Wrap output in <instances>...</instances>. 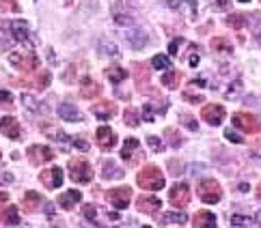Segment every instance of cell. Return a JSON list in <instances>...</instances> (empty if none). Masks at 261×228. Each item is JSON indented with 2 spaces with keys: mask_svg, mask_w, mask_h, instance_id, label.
Instances as JSON below:
<instances>
[{
  "mask_svg": "<svg viewBox=\"0 0 261 228\" xmlns=\"http://www.w3.org/2000/svg\"><path fill=\"white\" fill-rule=\"evenodd\" d=\"M240 3H250V0H240Z\"/></svg>",
  "mask_w": 261,
  "mask_h": 228,
  "instance_id": "60",
  "label": "cell"
},
{
  "mask_svg": "<svg viewBox=\"0 0 261 228\" xmlns=\"http://www.w3.org/2000/svg\"><path fill=\"white\" fill-rule=\"evenodd\" d=\"M104 198L110 203L114 209H128L130 207V200H132V189L130 187H114V189H108Z\"/></svg>",
  "mask_w": 261,
  "mask_h": 228,
  "instance_id": "6",
  "label": "cell"
},
{
  "mask_svg": "<svg viewBox=\"0 0 261 228\" xmlns=\"http://www.w3.org/2000/svg\"><path fill=\"white\" fill-rule=\"evenodd\" d=\"M233 125L238 129L246 132V134H259L261 132V121L255 114H248V112H236L233 114Z\"/></svg>",
  "mask_w": 261,
  "mask_h": 228,
  "instance_id": "5",
  "label": "cell"
},
{
  "mask_svg": "<svg viewBox=\"0 0 261 228\" xmlns=\"http://www.w3.org/2000/svg\"><path fill=\"white\" fill-rule=\"evenodd\" d=\"M39 181H41V183L46 185L48 189H56V187H61V183H63V170H61L59 166L43 170L41 175H39Z\"/></svg>",
  "mask_w": 261,
  "mask_h": 228,
  "instance_id": "12",
  "label": "cell"
},
{
  "mask_svg": "<svg viewBox=\"0 0 261 228\" xmlns=\"http://www.w3.org/2000/svg\"><path fill=\"white\" fill-rule=\"evenodd\" d=\"M80 200H82V194H80L78 189H69V191H65V194L59 196V207L65 209V211H71Z\"/></svg>",
  "mask_w": 261,
  "mask_h": 228,
  "instance_id": "19",
  "label": "cell"
},
{
  "mask_svg": "<svg viewBox=\"0 0 261 228\" xmlns=\"http://www.w3.org/2000/svg\"><path fill=\"white\" fill-rule=\"evenodd\" d=\"M250 224H253V220H250L248 215H244V213H236L231 217V226L233 228H250Z\"/></svg>",
  "mask_w": 261,
  "mask_h": 228,
  "instance_id": "29",
  "label": "cell"
},
{
  "mask_svg": "<svg viewBox=\"0 0 261 228\" xmlns=\"http://www.w3.org/2000/svg\"><path fill=\"white\" fill-rule=\"evenodd\" d=\"M0 132H3L7 138L11 140H20V123H17L15 116H3L0 118Z\"/></svg>",
  "mask_w": 261,
  "mask_h": 228,
  "instance_id": "14",
  "label": "cell"
},
{
  "mask_svg": "<svg viewBox=\"0 0 261 228\" xmlns=\"http://www.w3.org/2000/svg\"><path fill=\"white\" fill-rule=\"evenodd\" d=\"M0 222L7 226H17L20 224V213H17V207H7L3 213H0Z\"/></svg>",
  "mask_w": 261,
  "mask_h": 228,
  "instance_id": "24",
  "label": "cell"
},
{
  "mask_svg": "<svg viewBox=\"0 0 261 228\" xmlns=\"http://www.w3.org/2000/svg\"><path fill=\"white\" fill-rule=\"evenodd\" d=\"M48 136H50V138H52V140H61V142H69V138H67V136H65V134H63V132H59V129H56V132H50Z\"/></svg>",
  "mask_w": 261,
  "mask_h": 228,
  "instance_id": "47",
  "label": "cell"
},
{
  "mask_svg": "<svg viewBox=\"0 0 261 228\" xmlns=\"http://www.w3.org/2000/svg\"><path fill=\"white\" fill-rule=\"evenodd\" d=\"M22 102H24V106L28 108L31 112H46V106H43L39 99H35L33 95H24V97H22Z\"/></svg>",
  "mask_w": 261,
  "mask_h": 228,
  "instance_id": "28",
  "label": "cell"
},
{
  "mask_svg": "<svg viewBox=\"0 0 261 228\" xmlns=\"http://www.w3.org/2000/svg\"><path fill=\"white\" fill-rule=\"evenodd\" d=\"M257 198L261 200V183H259V187H257Z\"/></svg>",
  "mask_w": 261,
  "mask_h": 228,
  "instance_id": "59",
  "label": "cell"
},
{
  "mask_svg": "<svg viewBox=\"0 0 261 228\" xmlns=\"http://www.w3.org/2000/svg\"><path fill=\"white\" fill-rule=\"evenodd\" d=\"M179 121H182L188 129H192V132H199V125H196V121L192 116H188V114H179Z\"/></svg>",
  "mask_w": 261,
  "mask_h": 228,
  "instance_id": "36",
  "label": "cell"
},
{
  "mask_svg": "<svg viewBox=\"0 0 261 228\" xmlns=\"http://www.w3.org/2000/svg\"><path fill=\"white\" fill-rule=\"evenodd\" d=\"M26 155H28L31 164H35V166H39V164H43V161H52L54 159V151L48 149V147H41V144H33V147H28Z\"/></svg>",
  "mask_w": 261,
  "mask_h": 228,
  "instance_id": "11",
  "label": "cell"
},
{
  "mask_svg": "<svg viewBox=\"0 0 261 228\" xmlns=\"http://www.w3.org/2000/svg\"><path fill=\"white\" fill-rule=\"evenodd\" d=\"M138 185L142 189H149V191H160L164 189V175L160 172L158 166H145L140 172H138Z\"/></svg>",
  "mask_w": 261,
  "mask_h": 228,
  "instance_id": "1",
  "label": "cell"
},
{
  "mask_svg": "<svg viewBox=\"0 0 261 228\" xmlns=\"http://www.w3.org/2000/svg\"><path fill=\"white\" fill-rule=\"evenodd\" d=\"M210 45H212V50H216V52H224V54L231 52V45H229V41L224 37H214L210 41Z\"/></svg>",
  "mask_w": 261,
  "mask_h": 228,
  "instance_id": "30",
  "label": "cell"
},
{
  "mask_svg": "<svg viewBox=\"0 0 261 228\" xmlns=\"http://www.w3.org/2000/svg\"><path fill=\"white\" fill-rule=\"evenodd\" d=\"M41 205H43V198H41V194H37V191H28V194L24 196V211L26 213L37 211Z\"/></svg>",
  "mask_w": 261,
  "mask_h": 228,
  "instance_id": "22",
  "label": "cell"
},
{
  "mask_svg": "<svg viewBox=\"0 0 261 228\" xmlns=\"http://www.w3.org/2000/svg\"><path fill=\"white\" fill-rule=\"evenodd\" d=\"M192 228H216V215L210 211H199L192 217Z\"/></svg>",
  "mask_w": 261,
  "mask_h": 228,
  "instance_id": "21",
  "label": "cell"
},
{
  "mask_svg": "<svg viewBox=\"0 0 261 228\" xmlns=\"http://www.w3.org/2000/svg\"><path fill=\"white\" fill-rule=\"evenodd\" d=\"M238 191H248V183H240L238 185Z\"/></svg>",
  "mask_w": 261,
  "mask_h": 228,
  "instance_id": "57",
  "label": "cell"
},
{
  "mask_svg": "<svg viewBox=\"0 0 261 228\" xmlns=\"http://www.w3.org/2000/svg\"><path fill=\"white\" fill-rule=\"evenodd\" d=\"M179 78H182V76H179V71H166V74L162 76V86L173 90V88L179 86Z\"/></svg>",
  "mask_w": 261,
  "mask_h": 228,
  "instance_id": "27",
  "label": "cell"
},
{
  "mask_svg": "<svg viewBox=\"0 0 261 228\" xmlns=\"http://www.w3.org/2000/svg\"><path fill=\"white\" fill-rule=\"evenodd\" d=\"M114 22H117V24H121V26H134V17L117 13V15H114Z\"/></svg>",
  "mask_w": 261,
  "mask_h": 228,
  "instance_id": "40",
  "label": "cell"
},
{
  "mask_svg": "<svg viewBox=\"0 0 261 228\" xmlns=\"http://www.w3.org/2000/svg\"><path fill=\"white\" fill-rule=\"evenodd\" d=\"M46 215H48V217L54 215V205H52V203H46Z\"/></svg>",
  "mask_w": 261,
  "mask_h": 228,
  "instance_id": "54",
  "label": "cell"
},
{
  "mask_svg": "<svg viewBox=\"0 0 261 228\" xmlns=\"http://www.w3.org/2000/svg\"><path fill=\"white\" fill-rule=\"evenodd\" d=\"M0 157H3V155H0Z\"/></svg>",
  "mask_w": 261,
  "mask_h": 228,
  "instance_id": "63",
  "label": "cell"
},
{
  "mask_svg": "<svg viewBox=\"0 0 261 228\" xmlns=\"http://www.w3.org/2000/svg\"><path fill=\"white\" fill-rule=\"evenodd\" d=\"M229 5H231L229 0H218V7H220V9H229Z\"/></svg>",
  "mask_w": 261,
  "mask_h": 228,
  "instance_id": "55",
  "label": "cell"
},
{
  "mask_svg": "<svg viewBox=\"0 0 261 228\" xmlns=\"http://www.w3.org/2000/svg\"><path fill=\"white\" fill-rule=\"evenodd\" d=\"M80 84H82V97H100L102 88H100V84H95L93 78L84 76L82 80H80Z\"/></svg>",
  "mask_w": 261,
  "mask_h": 228,
  "instance_id": "23",
  "label": "cell"
},
{
  "mask_svg": "<svg viewBox=\"0 0 261 228\" xmlns=\"http://www.w3.org/2000/svg\"><path fill=\"white\" fill-rule=\"evenodd\" d=\"M147 144L154 151H162V140L160 138H156V136H147Z\"/></svg>",
  "mask_w": 261,
  "mask_h": 228,
  "instance_id": "41",
  "label": "cell"
},
{
  "mask_svg": "<svg viewBox=\"0 0 261 228\" xmlns=\"http://www.w3.org/2000/svg\"><path fill=\"white\" fill-rule=\"evenodd\" d=\"M227 24L231 26V28H244V24H246V17L244 15H240V13H231L229 17H227Z\"/></svg>",
  "mask_w": 261,
  "mask_h": 228,
  "instance_id": "34",
  "label": "cell"
},
{
  "mask_svg": "<svg viewBox=\"0 0 261 228\" xmlns=\"http://www.w3.org/2000/svg\"><path fill=\"white\" fill-rule=\"evenodd\" d=\"M166 140H168L170 144H173V147H177V144L182 142V138H179V136H177L173 129H166Z\"/></svg>",
  "mask_w": 261,
  "mask_h": 228,
  "instance_id": "45",
  "label": "cell"
},
{
  "mask_svg": "<svg viewBox=\"0 0 261 228\" xmlns=\"http://www.w3.org/2000/svg\"><path fill=\"white\" fill-rule=\"evenodd\" d=\"M196 191H199L203 203H208V205L220 203V198H222V187L216 179H203L199 183V187H196Z\"/></svg>",
  "mask_w": 261,
  "mask_h": 228,
  "instance_id": "2",
  "label": "cell"
},
{
  "mask_svg": "<svg viewBox=\"0 0 261 228\" xmlns=\"http://www.w3.org/2000/svg\"><path fill=\"white\" fill-rule=\"evenodd\" d=\"M0 181H5L7 185L13 183V175H11V172H3V175H0Z\"/></svg>",
  "mask_w": 261,
  "mask_h": 228,
  "instance_id": "53",
  "label": "cell"
},
{
  "mask_svg": "<svg viewBox=\"0 0 261 228\" xmlns=\"http://www.w3.org/2000/svg\"><path fill=\"white\" fill-rule=\"evenodd\" d=\"M91 112L100 118V121H110V118L117 114V106L112 104V102H100V104H95L93 108H91Z\"/></svg>",
  "mask_w": 261,
  "mask_h": 228,
  "instance_id": "16",
  "label": "cell"
},
{
  "mask_svg": "<svg viewBox=\"0 0 261 228\" xmlns=\"http://www.w3.org/2000/svg\"><path fill=\"white\" fill-rule=\"evenodd\" d=\"M142 228H151V226H142Z\"/></svg>",
  "mask_w": 261,
  "mask_h": 228,
  "instance_id": "61",
  "label": "cell"
},
{
  "mask_svg": "<svg viewBox=\"0 0 261 228\" xmlns=\"http://www.w3.org/2000/svg\"><path fill=\"white\" fill-rule=\"evenodd\" d=\"M69 142L74 144V147H76L78 151H82V153H86V151H89V142H86L84 138H71Z\"/></svg>",
  "mask_w": 261,
  "mask_h": 228,
  "instance_id": "39",
  "label": "cell"
},
{
  "mask_svg": "<svg viewBox=\"0 0 261 228\" xmlns=\"http://www.w3.org/2000/svg\"><path fill=\"white\" fill-rule=\"evenodd\" d=\"M121 159L128 161V164H136L142 159V153H140V144L136 138H125L123 147H121Z\"/></svg>",
  "mask_w": 261,
  "mask_h": 228,
  "instance_id": "9",
  "label": "cell"
},
{
  "mask_svg": "<svg viewBox=\"0 0 261 228\" xmlns=\"http://www.w3.org/2000/svg\"><path fill=\"white\" fill-rule=\"evenodd\" d=\"M123 121H125V125H128V127H138L140 116H138V112L134 110V108H128V110L123 112Z\"/></svg>",
  "mask_w": 261,
  "mask_h": 228,
  "instance_id": "31",
  "label": "cell"
},
{
  "mask_svg": "<svg viewBox=\"0 0 261 228\" xmlns=\"http://www.w3.org/2000/svg\"><path fill=\"white\" fill-rule=\"evenodd\" d=\"M255 217H257V226H259V228H261V211H259V213H257V215H255Z\"/></svg>",
  "mask_w": 261,
  "mask_h": 228,
  "instance_id": "58",
  "label": "cell"
},
{
  "mask_svg": "<svg viewBox=\"0 0 261 228\" xmlns=\"http://www.w3.org/2000/svg\"><path fill=\"white\" fill-rule=\"evenodd\" d=\"M9 200V194H5V191H0V205H5Z\"/></svg>",
  "mask_w": 261,
  "mask_h": 228,
  "instance_id": "56",
  "label": "cell"
},
{
  "mask_svg": "<svg viewBox=\"0 0 261 228\" xmlns=\"http://www.w3.org/2000/svg\"><path fill=\"white\" fill-rule=\"evenodd\" d=\"M151 67L154 69H168L170 67V58L164 56V54H156V56L151 58Z\"/></svg>",
  "mask_w": 261,
  "mask_h": 228,
  "instance_id": "33",
  "label": "cell"
},
{
  "mask_svg": "<svg viewBox=\"0 0 261 228\" xmlns=\"http://www.w3.org/2000/svg\"><path fill=\"white\" fill-rule=\"evenodd\" d=\"M186 224L188 222V215L186 213H179V211H168L160 217V224Z\"/></svg>",
  "mask_w": 261,
  "mask_h": 228,
  "instance_id": "26",
  "label": "cell"
},
{
  "mask_svg": "<svg viewBox=\"0 0 261 228\" xmlns=\"http://www.w3.org/2000/svg\"><path fill=\"white\" fill-rule=\"evenodd\" d=\"M9 62H11L15 69H20V71H33V69H37V65H39V60H37V56H35L33 52H11L9 54Z\"/></svg>",
  "mask_w": 261,
  "mask_h": 228,
  "instance_id": "4",
  "label": "cell"
},
{
  "mask_svg": "<svg viewBox=\"0 0 261 228\" xmlns=\"http://www.w3.org/2000/svg\"><path fill=\"white\" fill-rule=\"evenodd\" d=\"M95 213H97V207H95V205H86V207H84V211H82L84 220H86L89 224H93L95 228H102L100 224H97V217H95Z\"/></svg>",
  "mask_w": 261,
  "mask_h": 228,
  "instance_id": "32",
  "label": "cell"
},
{
  "mask_svg": "<svg viewBox=\"0 0 261 228\" xmlns=\"http://www.w3.org/2000/svg\"><path fill=\"white\" fill-rule=\"evenodd\" d=\"M0 11H17V0H0Z\"/></svg>",
  "mask_w": 261,
  "mask_h": 228,
  "instance_id": "38",
  "label": "cell"
},
{
  "mask_svg": "<svg viewBox=\"0 0 261 228\" xmlns=\"http://www.w3.org/2000/svg\"><path fill=\"white\" fill-rule=\"evenodd\" d=\"M9 35H11L17 43H28V39H31V26H28V22H24V20L9 22Z\"/></svg>",
  "mask_w": 261,
  "mask_h": 228,
  "instance_id": "10",
  "label": "cell"
},
{
  "mask_svg": "<svg viewBox=\"0 0 261 228\" xmlns=\"http://www.w3.org/2000/svg\"><path fill=\"white\" fill-rule=\"evenodd\" d=\"M136 207H138V211H140V213L154 215L156 211H160L162 200H160L158 196H140V198L136 200Z\"/></svg>",
  "mask_w": 261,
  "mask_h": 228,
  "instance_id": "15",
  "label": "cell"
},
{
  "mask_svg": "<svg viewBox=\"0 0 261 228\" xmlns=\"http://www.w3.org/2000/svg\"><path fill=\"white\" fill-rule=\"evenodd\" d=\"M100 52L102 54H112V56H114V54H117V48H114V43H110V41H102V48H100Z\"/></svg>",
  "mask_w": 261,
  "mask_h": 228,
  "instance_id": "43",
  "label": "cell"
},
{
  "mask_svg": "<svg viewBox=\"0 0 261 228\" xmlns=\"http://www.w3.org/2000/svg\"><path fill=\"white\" fill-rule=\"evenodd\" d=\"M102 179H104V181L123 179V170H121V166H117L112 159H106V161L102 164Z\"/></svg>",
  "mask_w": 261,
  "mask_h": 228,
  "instance_id": "20",
  "label": "cell"
},
{
  "mask_svg": "<svg viewBox=\"0 0 261 228\" xmlns=\"http://www.w3.org/2000/svg\"><path fill=\"white\" fill-rule=\"evenodd\" d=\"M199 60H201L199 52H192V54H188V65H190V67H196V65H199Z\"/></svg>",
  "mask_w": 261,
  "mask_h": 228,
  "instance_id": "48",
  "label": "cell"
},
{
  "mask_svg": "<svg viewBox=\"0 0 261 228\" xmlns=\"http://www.w3.org/2000/svg\"><path fill=\"white\" fill-rule=\"evenodd\" d=\"M238 88H240V82L236 80V82H233V86L227 90V97H229V99H236V90H238Z\"/></svg>",
  "mask_w": 261,
  "mask_h": 228,
  "instance_id": "50",
  "label": "cell"
},
{
  "mask_svg": "<svg viewBox=\"0 0 261 228\" xmlns=\"http://www.w3.org/2000/svg\"><path fill=\"white\" fill-rule=\"evenodd\" d=\"M125 41H128L134 50H142L147 45L149 37H147V32L145 30H140V28H132L125 32Z\"/></svg>",
  "mask_w": 261,
  "mask_h": 228,
  "instance_id": "17",
  "label": "cell"
},
{
  "mask_svg": "<svg viewBox=\"0 0 261 228\" xmlns=\"http://www.w3.org/2000/svg\"><path fill=\"white\" fill-rule=\"evenodd\" d=\"M59 116L63 118V121H69V123L82 121V114H80V110H78L74 104H69V102H63L59 106Z\"/></svg>",
  "mask_w": 261,
  "mask_h": 228,
  "instance_id": "18",
  "label": "cell"
},
{
  "mask_svg": "<svg viewBox=\"0 0 261 228\" xmlns=\"http://www.w3.org/2000/svg\"><path fill=\"white\" fill-rule=\"evenodd\" d=\"M168 170H170V175H182V172H184L182 164H179V161H173V159L168 161Z\"/></svg>",
  "mask_w": 261,
  "mask_h": 228,
  "instance_id": "44",
  "label": "cell"
},
{
  "mask_svg": "<svg viewBox=\"0 0 261 228\" xmlns=\"http://www.w3.org/2000/svg\"><path fill=\"white\" fill-rule=\"evenodd\" d=\"M201 116H203V121L208 123V125L218 127L224 121V108L220 104H208V106H203Z\"/></svg>",
  "mask_w": 261,
  "mask_h": 228,
  "instance_id": "8",
  "label": "cell"
},
{
  "mask_svg": "<svg viewBox=\"0 0 261 228\" xmlns=\"http://www.w3.org/2000/svg\"><path fill=\"white\" fill-rule=\"evenodd\" d=\"M95 140L104 151H110V149H114V144H117V136H114V132L110 129V127L102 125L100 129L95 132Z\"/></svg>",
  "mask_w": 261,
  "mask_h": 228,
  "instance_id": "13",
  "label": "cell"
},
{
  "mask_svg": "<svg viewBox=\"0 0 261 228\" xmlns=\"http://www.w3.org/2000/svg\"><path fill=\"white\" fill-rule=\"evenodd\" d=\"M164 5H166L168 9H173V11H177L179 5H182V0H164Z\"/></svg>",
  "mask_w": 261,
  "mask_h": 228,
  "instance_id": "51",
  "label": "cell"
},
{
  "mask_svg": "<svg viewBox=\"0 0 261 228\" xmlns=\"http://www.w3.org/2000/svg\"><path fill=\"white\" fill-rule=\"evenodd\" d=\"M106 78L112 82V84H119V82H123L125 78H128V71H125L121 65H112L106 69Z\"/></svg>",
  "mask_w": 261,
  "mask_h": 228,
  "instance_id": "25",
  "label": "cell"
},
{
  "mask_svg": "<svg viewBox=\"0 0 261 228\" xmlns=\"http://www.w3.org/2000/svg\"><path fill=\"white\" fill-rule=\"evenodd\" d=\"M69 177L76 181V183H91L93 179V168L89 161H82V159H74L69 161Z\"/></svg>",
  "mask_w": 261,
  "mask_h": 228,
  "instance_id": "3",
  "label": "cell"
},
{
  "mask_svg": "<svg viewBox=\"0 0 261 228\" xmlns=\"http://www.w3.org/2000/svg\"><path fill=\"white\" fill-rule=\"evenodd\" d=\"M224 138H229L231 142H242V136L236 134V132H231V129H224Z\"/></svg>",
  "mask_w": 261,
  "mask_h": 228,
  "instance_id": "49",
  "label": "cell"
},
{
  "mask_svg": "<svg viewBox=\"0 0 261 228\" xmlns=\"http://www.w3.org/2000/svg\"><path fill=\"white\" fill-rule=\"evenodd\" d=\"M0 104L3 106H11L13 104V95L9 90H0Z\"/></svg>",
  "mask_w": 261,
  "mask_h": 228,
  "instance_id": "42",
  "label": "cell"
},
{
  "mask_svg": "<svg viewBox=\"0 0 261 228\" xmlns=\"http://www.w3.org/2000/svg\"><path fill=\"white\" fill-rule=\"evenodd\" d=\"M136 74H140V84H138V86H145V84H147V80H149L147 69L142 67V65H138V67H136Z\"/></svg>",
  "mask_w": 261,
  "mask_h": 228,
  "instance_id": "46",
  "label": "cell"
},
{
  "mask_svg": "<svg viewBox=\"0 0 261 228\" xmlns=\"http://www.w3.org/2000/svg\"><path fill=\"white\" fill-rule=\"evenodd\" d=\"M186 41L182 39V37H177V39H173V41H170L168 43V52L170 54H173V56H177V54H179V50H182V45H184Z\"/></svg>",
  "mask_w": 261,
  "mask_h": 228,
  "instance_id": "37",
  "label": "cell"
},
{
  "mask_svg": "<svg viewBox=\"0 0 261 228\" xmlns=\"http://www.w3.org/2000/svg\"><path fill=\"white\" fill-rule=\"evenodd\" d=\"M168 198H170V203H173V207L184 209L186 205H190V185L188 183H175L173 189L168 191Z\"/></svg>",
  "mask_w": 261,
  "mask_h": 228,
  "instance_id": "7",
  "label": "cell"
},
{
  "mask_svg": "<svg viewBox=\"0 0 261 228\" xmlns=\"http://www.w3.org/2000/svg\"><path fill=\"white\" fill-rule=\"evenodd\" d=\"M48 84H50V74H48V71H43V74L37 78V82H33V86L37 88V90L48 88Z\"/></svg>",
  "mask_w": 261,
  "mask_h": 228,
  "instance_id": "35",
  "label": "cell"
},
{
  "mask_svg": "<svg viewBox=\"0 0 261 228\" xmlns=\"http://www.w3.org/2000/svg\"><path fill=\"white\" fill-rule=\"evenodd\" d=\"M259 37H261V30H259Z\"/></svg>",
  "mask_w": 261,
  "mask_h": 228,
  "instance_id": "62",
  "label": "cell"
},
{
  "mask_svg": "<svg viewBox=\"0 0 261 228\" xmlns=\"http://www.w3.org/2000/svg\"><path fill=\"white\" fill-rule=\"evenodd\" d=\"M184 99H186V102H190V104H199L201 102L199 95H190V93H184Z\"/></svg>",
  "mask_w": 261,
  "mask_h": 228,
  "instance_id": "52",
  "label": "cell"
}]
</instances>
